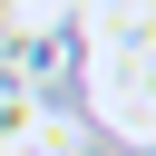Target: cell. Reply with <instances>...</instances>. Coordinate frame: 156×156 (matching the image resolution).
<instances>
[{
	"mask_svg": "<svg viewBox=\"0 0 156 156\" xmlns=\"http://www.w3.org/2000/svg\"><path fill=\"white\" fill-rule=\"evenodd\" d=\"M20 156H88V117H78V107H49V98H39V117H29Z\"/></svg>",
	"mask_w": 156,
	"mask_h": 156,
	"instance_id": "1",
	"label": "cell"
},
{
	"mask_svg": "<svg viewBox=\"0 0 156 156\" xmlns=\"http://www.w3.org/2000/svg\"><path fill=\"white\" fill-rule=\"evenodd\" d=\"M0 156H20V136H10V127H0Z\"/></svg>",
	"mask_w": 156,
	"mask_h": 156,
	"instance_id": "3",
	"label": "cell"
},
{
	"mask_svg": "<svg viewBox=\"0 0 156 156\" xmlns=\"http://www.w3.org/2000/svg\"><path fill=\"white\" fill-rule=\"evenodd\" d=\"M78 20V0H10V20H0V39H10V58L20 49H39L49 29H68Z\"/></svg>",
	"mask_w": 156,
	"mask_h": 156,
	"instance_id": "2",
	"label": "cell"
}]
</instances>
